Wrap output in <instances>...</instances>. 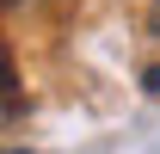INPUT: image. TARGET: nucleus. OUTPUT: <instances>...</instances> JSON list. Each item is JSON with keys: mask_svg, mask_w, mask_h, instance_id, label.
I'll return each instance as SVG.
<instances>
[{"mask_svg": "<svg viewBox=\"0 0 160 154\" xmlns=\"http://www.w3.org/2000/svg\"><path fill=\"white\" fill-rule=\"evenodd\" d=\"M12 154H25V148H12Z\"/></svg>", "mask_w": 160, "mask_h": 154, "instance_id": "f03ea898", "label": "nucleus"}, {"mask_svg": "<svg viewBox=\"0 0 160 154\" xmlns=\"http://www.w3.org/2000/svg\"><path fill=\"white\" fill-rule=\"evenodd\" d=\"M6 6H19V0H6Z\"/></svg>", "mask_w": 160, "mask_h": 154, "instance_id": "f257e3e1", "label": "nucleus"}]
</instances>
